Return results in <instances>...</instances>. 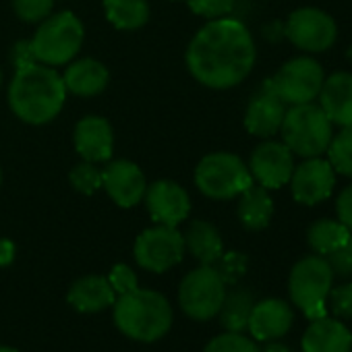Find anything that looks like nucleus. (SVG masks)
I'll return each instance as SVG.
<instances>
[{
	"label": "nucleus",
	"mask_w": 352,
	"mask_h": 352,
	"mask_svg": "<svg viewBox=\"0 0 352 352\" xmlns=\"http://www.w3.org/2000/svg\"><path fill=\"white\" fill-rule=\"evenodd\" d=\"M327 307L338 319H352V280L331 286L327 294Z\"/></svg>",
	"instance_id": "obj_34"
},
{
	"label": "nucleus",
	"mask_w": 352,
	"mask_h": 352,
	"mask_svg": "<svg viewBox=\"0 0 352 352\" xmlns=\"http://www.w3.org/2000/svg\"><path fill=\"white\" fill-rule=\"evenodd\" d=\"M183 236H185V249L199 261V265H214L224 253L222 234L212 222L193 220Z\"/></svg>",
	"instance_id": "obj_24"
},
{
	"label": "nucleus",
	"mask_w": 352,
	"mask_h": 352,
	"mask_svg": "<svg viewBox=\"0 0 352 352\" xmlns=\"http://www.w3.org/2000/svg\"><path fill=\"white\" fill-rule=\"evenodd\" d=\"M321 110L340 129L352 126V73L336 71L325 77L317 96Z\"/></svg>",
	"instance_id": "obj_19"
},
{
	"label": "nucleus",
	"mask_w": 352,
	"mask_h": 352,
	"mask_svg": "<svg viewBox=\"0 0 352 352\" xmlns=\"http://www.w3.org/2000/svg\"><path fill=\"white\" fill-rule=\"evenodd\" d=\"M185 236L179 226L155 224L145 228L133 247L135 263L151 274H164L179 265L185 257Z\"/></svg>",
	"instance_id": "obj_9"
},
{
	"label": "nucleus",
	"mask_w": 352,
	"mask_h": 352,
	"mask_svg": "<svg viewBox=\"0 0 352 352\" xmlns=\"http://www.w3.org/2000/svg\"><path fill=\"white\" fill-rule=\"evenodd\" d=\"M253 305H255L253 290H249L245 286H236V284H234V288L230 292L226 290L222 309L218 313L224 329L226 331H245Z\"/></svg>",
	"instance_id": "obj_27"
},
{
	"label": "nucleus",
	"mask_w": 352,
	"mask_h": 352,
	"mask_svg": "<svg viewBox=\"0 0 352 352\" xmlns=\"http://www.w3.org/2000/svg\"><path fill=\"white\" fill-rule=\"evenodd\" d=\"M257 60L249 28L234 17L208 21L189 42L185 63L193 79L210 89H232L253 71Z\"/></svg>",
	"instance_id": "obj_1"
},
{
	"label": "nucleus",
	"mask_w": 352,
	"mask_h": 352,
	"mask_svg": "<svg viewBox=\"0 0 352 352\" xmlns=\"http://www.w3.org/2000/svg\"><path fill=\"white\" fill-rule=\"evenodd\" d=\"M284 38L302 52L319 54L336 44L338 25L329 13L315 7H300L288 15L284 23Z\"/></svg>",
	"instance_id": "obj_11"
},
{
	"label": "nucleus",
	"mask_w": 352,
	"mask_h": 352,
	"mask_svg": "<svg viewBox=\"0 0 352 352\" xmlns=\"http://www.w3.org/2000/svg\"><path fill=\"white\" fill-rule=\"evenodd\" d=\"M102 189L118 208H135L143 204L147 181L143 170L131 160H112L102 168Z\"/></svg>",
	"instance_id": "obj_15"
},
{
	"label": "nucleus",
	"mask_w": 352,
	"mask_h": 352,
	"mask_svg": "<svg viewBox=\"0 0 352 352\" xmlns=\"http://www.w3.org/2000/svg\"><path fill=\"white\" fill-rule=\"evenodd\" d=\"M0 185H3V168H0Z\"/></svg>",
	"instance_id": "obj_44"
},
{
	"label": "nucleus",
	"mask_w": 352,
	"mask_h": 352,
	"mask_svg": "<svg viewBox=\"0 0 352 352\" xmlns=\"http://www.w3.org/2000/svg\"><path fill=\"white\" fill-rule=\"evenodd\" d=\"M7 100L11 112L21 122L34 126L48 124L60 114L67 102L63 75L54 67L42 63L15 69Z\"/></svg>",
	"instance_id": "obj_2"
},
{
	"label": "nucleus",
	"mask_w": 352,
	"mask_h": 352,
	"mask_svg": "<svg viewBox=\"0 0 352 352\" xmlns=\"http://www.w3.org/2000/svg\"><path fill=\"white\" fill-rule=\"evenodd\" d=\"M106 278H108L112 290L116 292V296L126 294V292H131V290H135L139 286L135 270L131 265H126V263H116Z\"/></svg>",
	"instance_id": "obj_35"
},
{
	"label": "nucleus",
	"mask_w": 352,
	"mask_h": 352,
	"mask_svg": "<svg viewBox=\"0 0 352 352\" xmlns=\"http://www.w3.org/2000/svg\"><path fill=\"white\" fill-rule=\"evenodd\" d=\"M325 153L336 174L352 179V126H344L340 133H333Z\"/></svg>",
	"instance_id": "obj_28"
},
{
	"label": "nucleus",
	"mask_w": 352,
	"mask_h": 352,
	"mask_svg": "<svg viewBox=\"0 0 352 352\" xmlns=\"http://www.w3.org/2000/svg\"><path fill=\"white\" fill-rule=\"evenodd\" d=\"M9 58H11V65L15 69H23V67H30V65L38 63L36 56H34V50H32V42L30 40L15 42L13 48H11V52H9Z\"/></svg>",
	"instance_id": "obj_38"
},
{
	"label": "nucleus",
	"mask_w": 352,
	"mask_h": 352,
	"mask_svg": "<svg viewBox=\"0 0 352 352\" xmlns=\"http://www.w3.org/2000/svg\"><path fill=\"white\" fill-rule=\"evenodd\" d=\"M63 83L67 94H73L77 98H94L100 96L108 83H110V73L106 65H102L96 58H79L71 60L65 69Z\"/></svg>",
	"instance_id": "obj_21"
},
{
	"label": "nucleus",
	"mask_w": 352,
	"mask_h": 352,
	"mask_svg": "<svg viewBox=\"0 0 352 352\" xmlns=\"http://www.w3.org/2000/svg\"><path fill=\"white\" fill-rule=\"evenodd\" d=\"M17 247L9 239H0V267H9L15 261Z\"/></svg>",
	"instance_id": "obj_39"
},
{
	"label": "nucleus",
	"mask_w": 352,
	"mask_h": 352,
	"mask_svg": "<svg viewBox=\"0 0 352 352\" xmlns=\"http://www.w3.org/2000/svg\"><path fill=\"white\" fill-rule=\"evenodd\" d=\"M274 210L276 208H274V199L270 191L257 183H253L239 195L236 216L245 230H251V232L265 230L274 218Z\"/></svg>",
	"instance_id": "obj_23"
},
{
	"label": "nucleus",
	"mask_w": 352,
	"mask_h": 352,
	"mask_svg": "<svg viewBox=\"0 0 352 352\" xmlns=\"http://www.w3.org/2000/svg\"><path fill=\"white\" fill-rule=\"evenodd\" d=\"M288 185L296 204L313 208L331 197L336 187V172L327 157H305L302 164L294 166Z\"/></svg>",
	"instance_id": "obj_13"
},
{
	"label": "nucleus",
	"mask_w": 352,
	"mask_h": 352,
	"mask_svg": "<svg viewBox=\"0 0 352 352\" xmlns=\"http://www.w3.org/2000/svg\"><path fill=\"white\" fill-rule=\"evenodd\" d=\"M56 0H13L15 15L25 23H42L52 15Z\"/></svg>",
	"instance_id": "obj_32"
},
{
	"label": "nucleus",
	"mask_w": 352,
	"mask_h": 352,
	"mask_svg": "<svg viewBox=\"0 0 352 352\" xmlns=\"http://www.w3.org/2000/svg\"><path fill=\"white\" fill-rule=\"evenodd\" d=\"M263 34H265V38L270 42H280L284 38V25L282 23H272V25H267L263 30Z\"/></svg>",
	"instance_id": "obj_40"
},
{
	"label": "nucleus",
	"mask_w": 352,
	"mask_h": 352,
	"mask_svg": "<svg viewBox=\"0 0 352 352\" xmlns=\"http://www.w3.org/2000/svg\"><path fill=\"white\" fill-rule=\"evenodd\" d=\"M0 85H3V71H0Z\"/></svg>",
	"instance_id": "obj_45"
},
{
	"label": "nucleus",
	"mask_w": 352,
	"mask_h": 352,
	"mask_svg": "<svg viewBox=\"0 0 352 352\" xmlns=\"http://www.w3.org/2000/svg\"><path fill=\"white\" fill-rule=\"evenodd\" d=\"M333 272L329 261L321 255H307L298 259L288 276V294L296 309L309 321L327 315V294L333 286Z\"/></svg>",
	"instance_id": "obj_5"
},
{
	"label": "nucleus",
	"mask_w": 352,
	"mask_h": 352,
	"mask_svg": "<svg viewBox=\"0 0 352 352\" xmlns=\"http://www.w3.org/2000/svg\"><path fill=\"white\" fill-rule=\"evenodd\" d=\"M323 81H325L323 67L313 56L307 54V56H294L288 63H284L282 69L265 83L286 106H296V104L315 102Z\"/></svg>",
	"instance_id": "obj_10"
},
{
	"label": "nucleus",
	"mask_w": 352,
	"mask_h": 352,
	"mask_svg": "<svg viewBox=\"0 0 352 352\" xmlns=\"http://www.w3.org/2000/svg\"><path fill=\"white\" fill-rule=\"evenodd\" d=\"M346 60H348V63L352 65V44H350V46L346 48Z\"/></svg>",
	"instance_id": "obj_42"
},
{
	"label": "nucleus",
	"mask_w": 352,
	"mask_h": 352,
	"mask_svg": "<svg viewBox=\"0 0 352 352\" xmlns=\"http://www.w3.org/2000/svg\"><path fill=\"white\" fill-rule=\"evenodd\" d=\"M204 352H261L257 342L243 331H224L216 338H212Z\"/></svg>",
	"instance_id": "obj_30"
},
{
	"label": "nucleus",
	"mask_w": 352,
	"mask_h": 352,
	"mask_svg": "<svg viewBox=\"0 0 352 352\" xmlns=\"http://www.w3.org/2000/svg\"><path fill=\"white\" fill-rule=\"evenodd\" d=\"M325 259L329 261V267H331L333 276L350 280L352 278V234H350V239L346 241L344 247H340L338 251H333Z\"/></svg>",
	"instance_id": "obj_36"
},
{
	"label": "nucleus",
	"mask_w": 352,
	"mask_h": 352,
	"mask_svg": "<svg viewBox=\"0 0 352 352\" xmlns=\"http://www.w3.org/2000/svg\"><path fill=\"white\" fill-rule=\"evenodd\" d=\"M71 187L81 195H94L102 189V168L94 162L81 160L73 170L69 172Z\"/></svg>",
	"instance_id": "obj_29"
},
{
	"label": "nucleus",
	"mask_w": 352,
	"mask_h": 352,
	"mask_svg": "<svg viewBox=\"0 0 352 352\" xmlns=\"http://www.w3.org/2000/svg\"><path fill=\"white\" fill-rule=\"evenodd\" d=\"M288 106L274 94V89L263 83V87L249 100L245 110V129L259 139H272L276 133H280L284 114Z\"/></svg>",
	"instance_id": "obj_18"
},
{
	"label": "nucleus",
	"mask_w": 352,
	"mask_h": 352,
	"mask_svg": "<svg viewBox=\"0 0 352 352\" xmlns=\"http://www.w3.org/2000/svg\"><path fill=\"white\" fill-rule=\"evenodd\" d=\"M0 352H19L17 348H11V346H0Z\"/></svg>",
	"instance_id": "obj_43"
},
{
	"label": "nucleus",
	"mask_w": 352,
	"mask_h": 352,
	"mask_svg": "<svg viewBox=\"0 0 352 352\" xmlns=\"http://www.w3.org/2000/svg\"><path fill=\"white\" fill-rule=\"evenodd\" d=\"M226 296V282L214 265L191 270L179 286V305L183 313L195 321L218 317Z\"/></svg>",
	"instance_id": "obj_8"
},
{
	"label": "nucleus",
	"mask_w": 352,
	"mask_h": 352,
	"mask_svg": "<svg viewBox=\"0 0 352 352\" xmlns=\"http://www.w3.org/2000/svg\"><path fill=\"white\" fill-rule=\"evenodd\" d=\"M112 317L120 333L143 344L162 340L172 327L170 300L157 290L139 286L116 296L112 305Z\"/></svg>",
	"instance_id": "obj_3"
},
{
	"label": "nucleus",
	"mask_w": 352,
	"mask_h": 352,
	"mask_svg": "<svg viewBox=\"0 0 352 352\" xmlns=\"http://www.w3.org/2000/svg\"><path fill=\"white\" fill-rule=\"evenodd\" d=\"M214 267L218 270V274L222 276L226 286H234L247 274L249 259H247V255H243L239 251H228V253L220 255V259L214 263Z\"/></svg>",
	"instance_id": "obj_31"
},
{
	"label": "nucleus",
	"mask_w": 352,
	"mask_h": 352,
	"mask_svg": "<svg viewBox=\"0 0 352 352\" xmlns=\"http://www.w3.org/2000/svg\"><path fill=\"white\" fill-rule=\"evenodd\" d=\"M280 135L294 155L317 157L327 151L333 137V124L319 104H296L286 110Z\"/></svg>",
	"instance_id": "obj_6"
},
{
	"label": "nucleus",
	"mask_w": 352,
	"mask_h": 352,
	"mask_svg": "<svg viewBox=\"0 0 352 352\" xmlns=\"http://www.w3.org/2000/svg\"><path fill=\"white\" fill-rule=\"evenodd\" d=\"M294 323V311L290 302L282 298H263L255 300L247 329L255 342H272L284 338Z\"/></svg>",
	"instance_id": "obj_16"
},
{
	"label": "nucleus",
	"mask_w": 352,
	"mask_h": 352,
	"mask_svg": "<svg viewBox=\"0 0 352 352\" xmlns=\"http://www.w3.org/2000/svg\"><path fill=\"white\" fill-rule=\"evenodd\" d=\"M195 187L201 195L214 201L236 199L253 185L249 166L230 151H212L201 157L195 168Z\"/></svg>",
	"instance_id": "obj_7"
},
{
	"label": "nucleus",
	"mask_w": 352,
	"mask_h": 352,
	"mask_svg": "<svg viewBox=\"0 0 352 352\" xmlns=\"http://www.w3.org/2000/svg\"><path fill=\"white\" fill-rule=\"evenodd\" d=\"M249 172L253 183L261 185L267 191L282 189L290 183L294 172V153L288 149L284 141L263 139L249 157Z\"/></svg>",
	"instance_id": "obj_12"
},
{
	"label": "nucleus",
	"mask_w": 352,
	"mask_h": 352,
	"mask_svg": "<svg viewBox=\"0 0 352 352\" xmlns=\"http://www.w3.org/2000/svg\"><path fill=\"white\" fill-rule=\"evenodd\" d=\"M32 50L38 63L48 67H67L83 48L85 25L73 11H60L38 23Z\"/></svg>",
	"instance_id": "obj_4"
},
{
	"label": "nucleus",
	"mask_w": 352,
	"mask_h": 352,
	"mask_svg": "<svg viewBox=\"0 0 352 352\" xmlns=\"http://www.w3.org/2000/svg\"><path fill=\"white\" fill-rule=\"evenodd\" d=\"M143 204L155 224L179 226L191 214V197L176 181L160 179L147 185Z\"/></svg>",
	"instance_id": "obj_14"
},
{
	"label": "nucleus",
	"mask_w": 352,
	"mask_h": 352,
	"mask_svg": "<svg viewBox=\"0 0 352 352\" xmlns=\"http://www.w3.org/2000/svg\"><path fill=\"white\" fill-rule=\"evenodd\" d=\"M67 300L75 311L91 315L112 307L116 300V292L112 290L108 278L89 274L73 282L67 292Z\"/></svg>",
	"instance_id": "obj_22"
},
{
	"label": "nucleus",
	"mask_w": 352,
	"mask_h": 352,
	"mask_svg": "<svg viewBox=\"0 0 352 352\" xmlns=\"http://www.w3.org/2000/svg\"><path fill=\"white\" fill-rule=\"evenodd\" d=\"M261 352H292L286 344L278 342V340H272V342H265V346L261 348Z\"/></svg>",
	"instance_id": "obj_41"
},
{
	"label": "nucleus",
	"mask_w": 352,
	"mask_h": 352,
	"mask_svg": "<svg viewBox=\"0 0 352 352\" xmlns=\"http://www.w3.org/2000/svg\"><path fill=\"white\" fill-rule=\"evenodd\" d=\"M73 143L81 160L102 164L110 162L114 151V131L112 124L98 114L83 116L73 131Z\"/></svg>",
	"instance_id": "obj_17"
},
{
	"label": "nucleus",
	"mask_w": 352,
	"mask_h": 352,
	"mask_svg": "<svg viewBox=\"0 0 352 352\" xmlns=\"http://www.w3.org/2000/svg\"><path fill=\"white\" fill-rule=\"evenodd\" d=\"M350 230L340 222V220H331V218H321L317 222H313L307 230V243L311 247V251L315 255L327 257L333 251H338L340 247L346 245V241L350 239Z\"/></svg>",
	"instance_id": "obj_26"
},
{
	"label": "nucleus",
	"mask_w": 352,
	"mask_h": 352,
	"mask_svg": "<svg viewBox=\"0 0 352 352\" xmlns=\"http://www.w3.org/2000/svg\"><path fill=\"white\" fill-rule=\"evenodd\" d=\"M104 15L114 30L135 32L149 21L147 0H104Z\"/></svg>",
	"instance_id": "obj_25"
},
{
	"label": "nucleus",
	"mask_w": 352,
	"mask_h": 352,
	"mask_svg": "<svg viewBox=\"0 0 352 352\" xmlns=\"http://www.w3.org/2000/svg\"><path fill=\"white\" fill-rule=\"evenodd\" d=\"M187 5L195 15L212 21L228 17L236 7V0H187Z\"/></svg>",
	"instance_id": "obj_33"
},
{
	"label": "nucleus",
	"mask_w": 352,
	"mask_h": 352,
	"mask_svg": "<svg viewBox=\"0 0 352 352\" xmlns=\"http://www.w3.org/2000/svg\"><path fill=\"white\" fill-rule=\"evenodd\" d=\"M336 216L352 232V183L346 185L336 197Z\"/></svg>",
	"instance_id": "obj_37"
},
{
	"label": "nucleus",
	"mask_w": 352,
	"mask_h": 352,
	"mask_svg": "<svg viewBox=\"0 0 352 352\" xmlns=\"http://www.w3.org/2000/svg\"><path fill=\"white\" fill-rule=\"evenodd\" d=\"M302 352H352V331L338 317L311 321L300 338Z\"/></svg>",
	"instance_id": "obj_20"
}]
</instances>
